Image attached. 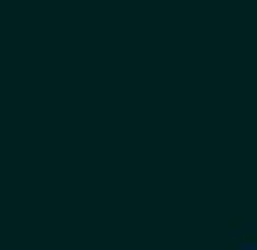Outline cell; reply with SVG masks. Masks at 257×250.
<instances>
[{
  "label": "cell",
  "mask_w": 257,
  "mask_h": 250,
  "mask_svg": "<svg viewBox=\"0 0 257 250\" xmlns=\"http://www.w3.org/2000/svg\"><path fill=\"white\" fill-rule=\"evenodd\" d=\"M223 250H257V223H230V237H223Z\"/></svg>",
  "instance_id": "6da1fadb"
}]
</instances>
